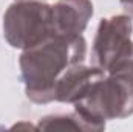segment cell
<instances>
[{
  "label": "cell",
  "instance_id": "obj_1",
  "mask_svg": "<svg viewBox=\"0 0 133 132\" xmlns=\"http://www.w3.org/2000/svg\"><path fill=\"white\" fill-rule=\"evenodd\" d=\"M87 42L79 36H50L40 44L23 50L20 73L26 97L39 104L54 101V87L70 67L82 64Z\"/></svg>",
  "mask_w": 133,
  "mask_h": 132
},
{
  "label": "cell",
  "instance_id": "obj_2",
  "mask_svg": "<svg viewBox=\"0 0 133 132\" xmlns=\"http://www.w3.org/2000/svg\"><path fill=\"white\" fill-rule=\"evenodd\" d=\"M84 118L105 128V120L133 113V48L96 79L87 93L74 103Z\"/></svg>",
  "mask_w": 133,
  "mask_h": 132
},
{
  "label": "cell",
  "instance_id": "obj_3",
  "mask_svg": "<svg viewBox=\"0 0 133 132\" xmlns=\"http://www.w3.org/2000/svg\"><path fill=\"white\" fill-rule=\"evenodd\" d=\"M3 34L14 48H31L54 36L51 6L39 0H17L3 16Z\"/></svg>",
  "mask_w": 133,
  "mask_h": 132
},
{
  "label": "cell",
  "instance_id": "obj_6",
  "mask_svg": "<svg viewBox=\"0 0 133 132\" xmlns=\"http://www.w3.org/2000/svg\"><path fill=\"white\" fill-rule=\"evenodd\" d=\"M105 71L99 67H85L82 64L70 67L59 78L54 87V101L61 103H77L82 98L91 84L104 76Z\"/></svg>",
  "mask_w": 133,
  "mask_h": 132
},
{
  "label": "cell",
  "instance_id": "obj_4",
  "mask_svg": "<svg viewBox=\"0 0 133 132\" xmlns=\"http://www.w3.org/2000/svg\"><path fill=\"white\" fill-rule=\"evenodd\" d=\"M130 36V16H113L108 19H102L93 44V59L96 67L107 71L115 62L129 55L133 48Z\"/></svg>",
  "mask_w": 133,
  "mask_h": 132
},
{
  "label": "cell",
  "instance_id": "obj_5",
  "mask_svg": "<svg viewBox=\"0 0 133 132\" xmlns=\"http://www.w3.org/2000/svg\"><path fill=\"white\" fill-rule=\"evenodd\" d=\"M93 16L90 0H59L51 6L54 36H79Z\"/></svg>",
  "mask_w": 133,
  "mask_h": 132
},
{
  "label": "cell",
  "instance_id": "obj_7",
  "mask_svg": "<svg viewBox=\"0 0 133 132\" xmlns=\"http://www.w3.org/2000/svg\"><path fill=\"white\" fill-rule=\"evenodd\" d=\"M37 129L43 131H104V128L84 118L79 112L66 115H50L39 121Z\"/></svg>",
  "mask_w": 133,
  "mask_h": 132
},
{
  "label": "cell",
  "instance_id": "obj_8",
  "mask_svg": "<svg viewBox=\"0 0 133 132\" xmlns=\"http://www.w3.org/2000/svg\"><path fill=\"white\" fill-rule=\"evenodd\" d=\"M121 5H122V8H124V11L133 17V0H121Z\"/></svg>",
  "mask_w": 133,
  "mask_h": 132
}]
</instances>
